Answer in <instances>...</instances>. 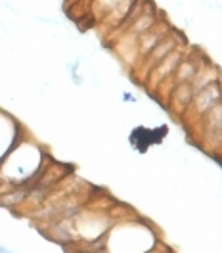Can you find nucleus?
Returning a JSON list of instances; mask_svg holds the SVG:
<instances>
[{
	"instance_id": "5",
	"label": "nucleus",
	"mask_w": 222,
	"mask_h": 253,
	"mask_svg": "<svg viewBox=\"0 0 222 253\" xmlns=\"http://www.w3.org/2000/svg\"><path fill=\"white\" fill-rule=\"evenodd\" d=\"M0 253H14V252H10V250H6V248H2V246H0Z\"/></svg>"
},
{
	"instance_id": "3",
	"label": "nucleus",
	"mask_w": 222,
	"mask_h": 253,
	"mask_svg": "<svg viewBox=\"0 0 222 253\" xmlns=\"http://www.w3.org/2000/svg\"><path fill=\"white\" fill-rule=\"evenodd\" d=\"M176 48H178V37L175 35V31H171L163 41H159V44L149 54H148V69L151 71L159 62H163L171 52H175Z\"/></svg>"
},
{
	"instance_id": "2",
	"label": "nucleus",
	"mask_w": 222,
	"mask_h": 253,
	"mask_svg": "<svg viewBox=\"0 0 222 253\" xmlns=\"http://www.w3.org/2000/svg\"><path fill=\"white\" fill-rule=\"evenodd\" d=\"M221 98H222L221 84H219V81H213V83H209V84L199 88V92L195 94V106H197V110L201 111V113H205V111L213 110L219 104Z\"/></svg>"
},
{
	"instance_id": "4",
	"label": "nucleus",
	"mask_w": 222,
	"mask_h": 253,
	"mask_svg": "<svg viewBox=\"0 0 222 253\" xmlns=\"http://www.w3.org/2000/svg\"><path fill=\"white\" fill-rule=\"evenodd\" d=\"M123 100L125 102H136V98L130 94V92H123Z\"/></svg>"
},
{
	"instance_id": "1",
	"label": "nucleus",
	"mask_w": 222,
	"mask_h": 253,
	"mask_svg": "<svg viewBox=\"0 0 222 253\" xmlns=\"http://www.w3.org/2000/svg\"><path fill=\"white\" fill-rule=\"evenodd\" d=\"M171 31H173V29H171V25H169L165 19H159L151 29H148L146 33H142V35L138 37V41H136L138 58H144V60H146V58H148V54H149V52L159 44V41H163V39H165Z\"/></svg>"
}]
</instances>
